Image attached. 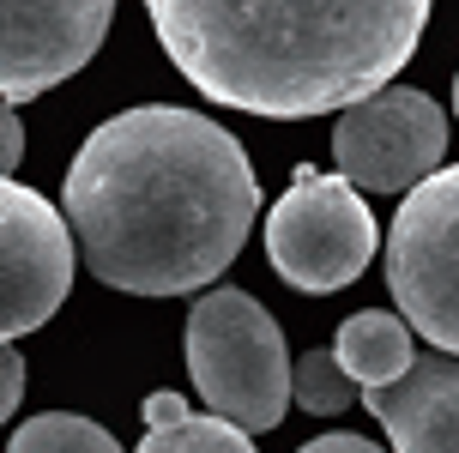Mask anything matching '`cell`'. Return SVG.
Instances as JSON below:
<instances>
[{"label": "cell", "mask_w": 459, "mask_h": 453, "mask_svg": "<svg viewBox=\"0 0 459 453\" xmlns=\"http://www.w3.org/2000/svg\"><path fill=\"white\" fill-rule=\"evenodd\" d=\"M73 224L67 212L24 187L0 181V333H37L73 291Z\"/></svg>", "instance_id": "7"}, {"label": "cell", "mask_w": 459, "mask_h": 453, "mask_svg": "<svg viewBox=\"0 0 459 453\" xmlns=\"http://www.w3.org/2000/svg\"><path fill=\"white\" fill-rule=\"evenodd\" d=\"M363 411L387 430L393 453H459V357H417L399 381L363 387Z\"/></svg>", "instance_id": "9"}, {"label": "cell", "mask_w": 459, "mask_h": 453, "mask_svg": "<svg viewBox=\"0 0 459 453\" xmlns=\"http://www.w3.org/2000/svg\"><path fill=\"white\" fill-rule=\"evenodd\" d=\"M187 381L200 387L206 411L260 435L297 399V362L278 320L248 291L218 284L187 309Z\"/></svg>", "instance_id": "3"}, {"label": "cell", "mask_w": 459, "mask_h": 453, "mask_svg": "<svg viewBox=\"0 0 459 453\" xmlns=\"http://www.w3.org/2000/svg\"><path fill=\"white\" fill-rule=\"evenodd\" d=\"M454 115H459V73H454Z\"/></svg>", "instance_id": "17"}, {"label": "cell", "mask_w": 459, "mask_h": 453, "mask_svg": "<svg viewBox=\"0 0 459 453\" xmlns=\"http://www.w3.org/2000/svg\"><path fill=\"white\" fill-rule=\"evenodd\" d=\"M387 291L417 339L459 357V163L399 200L387 230Z\"/></svg>", "instance_id": "5"}, {"label": "cell", "mask_w": 459, "mask_h": 453, "mask_svg": "<svg viewBox=\"0 0 459 453\" xmlns=\"http://www.w3.org/2000/svg\"><path fill=\"white\" fill-rule=\"evenodd\" d=\"M79 260L127 296H187L218 284L260 212L242 139L200 109H121L73 152L61 187Z\"/></svg>", "instance_id": "1"}, {"label": "cell", "mask_w": 459, "mask_h": 453, "mask_svg": "<svg viewBox=\"0 0 459 453\" xmlns=\"http://www.w3.org/2000/svg\"><path fill=\"white\" fill-rule=\"evenodd\" d=\"M363 387L351 381V369L339 362V351H308L297 357V405L308 417H339Z\"/></svg>", "instance_id": "13"}, {"label": "cell", "mask_w": 459, "mask_h": 453, "mask_svg": "<svg viewBox=\"0 0 459 453\" xmlns=\"http://www.w3.org/2000/svg\"><path fill=\"white\" fill-rule=\"evenodd\" d=\"M447 152V109L417 85H387L339 109L333 127V158L339 176H351L363 194H411L429 181Z\"/></svg>", "instance_id": "6"}, {"label": "cell", "mask_w": 459, "mask_h": 453, "mask_svg": "<svg viewBox=\"0 0 459 453\" xmlns=\"http://www.w3.org/2000/svg\"><path fill=\"white\" fill-rule=\"evenodd\" d=\"M187 85L260 115H339L393 85L423 43L429 0H145Z\"/></svg>", "instance_id": "2"}, {"label": "cell", "mask_w": 459, "mask_h": 453, "mask_svg": "<svg viewBox=\"0 0 459 453\" xmlns=\"http://www.w3.org/2000/svg\"><path fill=\"white\" fill-rule=\"evenodd\" d=\"M115 0H0V91L30 103L103 48Z\"/></svg>", "instance_id": "8"}, {"label": "cell", "mask_w": 459, "mask_h": 453, "mask_svg": "<svg viewBox=\"0 0 459 453\" xmlns=\"http://www.w3.org/2000/svg\"><path fill=\"white\" fill-rule=\"evenodd\" d=\"M19 103H6V145H0V170H13V163H19Z\"/></svg>", "instance_id": "16"}, {"label": "cell", "mask_w": 459, "mask_h": 453, "mask_svg": "<svg viewBox=\"0 0 459 453\" xmlns=\"http://www.w3.org/2000/svg\"><path fill=\"white\" fill-rule=\"evenodd\" d=\"M375 248H381V230L351 176L297 170L290 194H278V205L266 212V260L302 296H333L357 284Z\"/></svg>", "instance_id": "4"}, {"label": "cell", "mask_w": 459, "mask_h": 453, "mask_svg": "<svg viewBox=\"0 0 459 453\" xmlns=\"http://www.w3.org/2000/svg\"><path fill=\"white\" fill-rule=\"evenodd\" d=\"M297 453H381L368 435H351V430H333V435H315L308 448H297Z\"/></svg>", "instance_id": "15"}, {"label": "cell", "mask_w": 459, "mask_h": 453, "mask_svg": "<svg viewBox=\"0 0 459 453\" xmlns=\"http://www.w3.org/2000/svg\"><path fill=\"white\" fill-rule=\"evenodd\" d=\"M411 320L405 315H381V309H363V315H351L339 327V362L351 369V381L357 387H387V381H399L405 369L417 362V351H411Z\"/></svg>", "instance_id": "11"}, {"label": "cell", "mask_w": 459, "mask_h": 453, "mask_svg": "<svg viewBox=\"0 0 459 453\" xmlns=\"http://www.w3.org/2000/svg\"><path fill=\"white\" fill-rule=\"evenodd\" d=\"M0 369H6V387H0V411L13 417L19 411V393H24V357H19V344L6 339V351H0Z\"/></svg>", "instance_id": "14"}, {"label": "cell", "mask_w": 459, "mask_h": 453, "mask_svg": "<svg viewBox=\"0 0 459 453\" xmlns=\"http://www.w3.org/2000/svg\"><path fill=\"white\" fill-rule=\"evenodd\" d=\"M6 453H121V441H115L103 423H91V417L43 411V417H30V423L13 430Z\"/></svg>", "instance_id": "12"}, {"label": "cell", "mask_w": 459, "mask_h": 453, "mask_svg": "<svg viewBox=\"0 0 459 453\" xmlns=\"http://www.w3.org/2000/svg\"><path fill=\"white\" fill-rule=\"evenodd\" d=\"M134 453H254V430L230 423L218 411L194 417L182 393H152L145 399V441Z\"/></svg>", "instance_id": "10"}]
</instances>
